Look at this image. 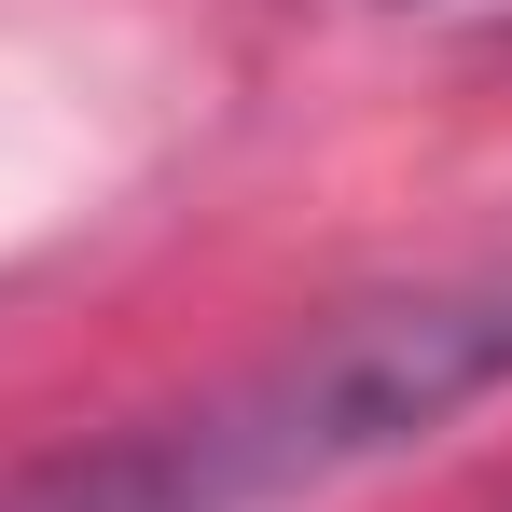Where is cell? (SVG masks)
I'll use <instances>...</instances> for the list:
<instances>
[{
	"instance_id": "6da1fadb",
	"label": "cell",
	"mask_w": 512,
	"mask_h": 512,
	"mask_svg": "<svg viewBox=\"0 0 512 512\" xmlns=\"http://www.w3.org/2000/svg\"><path fill=\"white\" fill-rule=\"evenodd\" d=\"M485 388H512V250L346 305L305 346L222 374L208 402L139 416L84 457H56V471H28L0 512H277V499H319L346 471L429 443Z\"/></svg>"
}]
</instances>
